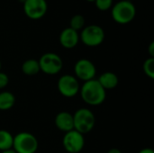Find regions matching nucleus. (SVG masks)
Here are the masks:
<instances>
[{"label": "nucleus", "mask_w": 154, "mask_h": 153, "mask_svg": "<svg viewBox=\"0 0 154 153\" xmlns=\"http://www.w3.org/2000/svg\"><path fill=\"white\" fill-rule=\"evenodd\" d=\"M15 104V96L9 91L0 93V111L10 110Z\"/></svg>", "instance_id": "15"}, {"label": "nucleus", "mask_w": 154, "mask_h": 153, "mask_svg": "<svg viewBox=\"0 0 154 153\" xmlns=\"http://www.w3.org/2000/svg\"><path fill=\"white\" fill-rule=\"evenodd\" d=\"M136 15V7L130 0H120L111 7V16L119 24L131 23Z\"/></svg>", "instance_id": "2"}, {"label": "nucleus", "mask_w": 154, "mask_h": 153, "mask_svg": "<svg viewBox=\"0 0 154 153\" xmlns=\"http://www.w3.org/2000/svg\"><path fill=\"white\" fill-rule=\"evenodd\" d=\"M79 94L82 100L91 106L102 105L106 98V91L98 83L97 78L83 82Z\"/></svg>", "instance_id": "1"}, {"label": "nucleus", "mask_w": 154, "mask_h": 153, "mask_svg": "<svg viewBox=\"0 0 154 153\" xmlns=\"http://www.w3.org/2000/svg\"><path fill=\"white\" fill-rule=\"evenodd\" d=\"M96 7L100 11H107L111 9L114 5V0H96L95 2Z\"/></svg>", "instance_id": "19"}, {"label": "nucleus", "mask_w": 154, "mask_h": 153, "mask_svg": "<svg viewBox=\"0 0 154 153\" xmlns=\"http://www.w3.org/2000/svg\"><path fill=\"white\" fill-rule=\"evenodd\" d=\"M106 37L104 29L97 24L85 26L79 33V41L88 47H97L103 43Z\"/></svg>", "instance_id": "5"}, {"label": "nucleus", "mask_w": 154, "mask_h": 153, "mask_svg": "<svg viewBox=\"0 0 154 153\" xmlns=\"http://www.w3.org/2000/svg\"><path fill=\"white\" fill-rule=\"evenodd\" d=\"M19 1H20V2H21V3H23H23H24V1H25V0H19Z\"/></svg>", "instance_id": "27"}, {"label": "nucleus", "mask_w": 154, "mask_h": 153, "mask_svg": "<svg viewBox=\"0 0 154 153\" xmlns=\"http://www.w3.org/2000/svg\"><path fill=\"white\" fill-rule=\"evenodd\" d=\"M148 50H149V54H150V57L151 58H154V42L152 41L149 48H148Z\"/></svg>", "instance_id": "21"}, {"label": "nucleus", "mask_w": 154, "mask_h": 153, "mask_svg": "<svg viewBox=\"0 0 154 153\" xmlns=\"http://www.w3.org/2000/svg\"><path fill=\"white\" fill-rule=\"evenodd\" d=\"M107 153H122L121 152V151L120 150H118V149H116V148H113V149H110Z\"/></svg>", "instance_id": "23"}, {"label": "nucleus", "mask_w": 154, "mask_h": 153, "mask_svg": "<svg viewBox=\"0 0 154 153\" xmlns=\"http://www.w3.org/2000/svg\"><path fill=\"white\" fill-rule=\"evenodd\" d=\"M21 69L22 72L26 76H35L41 71L39 61L35 59H29L23 61Z\"/></svg>", "instance_id": "14"}, {"label": "nucleus", "mask_w": 154, "mask_h": 153, "mask_svg": "<svg viewBox=\"0 0 154 153\" xmlns=\"http://www.w3.org/2000/svg\"><path fill=\"white\" fill-rule=\"evenodd\" d=\"M1 153H16L13 149H10V150H6V151H1Z\"/></svg>", "instance_id": "24"}, {"label": "nucleus", "mask_w": 154, "mask_h": 153, "mask_svg": "<svg viewBox=\"0 0 154 153\" xmlns=\"http://www.w3.org/2000/svg\"><path fill=\"white\" fill-rule=\"evenodd\" d=\"M41 71L46 75H56L60 73L63 68V61L60 56L54 52H46L39 59Z\"/></svg>", "instance_id": "6"}, {"label": "nucleus", "mask_w": 154, "mask_h": 153, "mask_svg": "<svg viewBox=\"0 0 154 153\" xmlns=\"http://www.w3.org/2000/svg\"><path fill=\"white\" fill-rule=\"evenodd\" d=\"M38 147L37 138L28 132H21L14 136L13 150L16 153H35Z\"/></svg>", "instance_id": "4"}, {"label": "nucleus", "mask_w": 154, "mask_h": 153, "mask_svg": "<svg viewBox=\"0 0 154 153\" xmlns=\"http://www.w3.org/2000/svg\"><path fill=\"white\" fill-rule=\"evenodd\" d=\"M62 144L67 152L79 153L85 146L84 135L76 130L65 133L62 139Z\"/></svg>", "instance_id": "8"}, {"label": "nucleus", "mask_w": 154, "mask_h": 153, "mask_svg": "<svg viewBox=\"0 0 154 153\" xmlns=\"http://www.w3.org/2000/svg\"><path fill=\"white\" fill-rule=\"evenodd\" d=\"M1 69H2V63H1V60H0V71H1Z\"/></svg>", "instance_id": "26"}, {"label": "nucleus", "mask_w": 154, "mask_h": 153, "mask_svg": "<svg viewBox=\"0 0 154 153\" xmlns=\"http://www.w3.org/2000/svg\"><path fill=\"white\" fill-rule=\"evenodd\" d=\"M59 41L63 48L73 49L78 45L79 41V33L70 27H67L63 29L60 33Z\"/></svg>", "instance_id": "11"}, {"label": "nucleus", "mask_w": 154, "mask_h": 153, "mask_svg": "<svg viewBox=\"0 0 154 153\" xmlns=\"http://www.w3.org/2000/svg\"><path fill=\"white\" fill-rule=\"evenodd\" d=\"M138 153H154V151L151 148H144V149L141 150Z\"/></svg>", "instance_id": "22"}, {"label": "nucleus", "mask_w": 154, "mask_h": 153, "mask_svg": "<svg viewBox=\"0 0 154 153\" xmlns=\"http://www.w3.org/2000/svg\"><path fill=\"white\" fill-rule=\"evenodd\" d=\"M9 84V77L3 71H0V89H3L7 87Z\"/></svg>", "instance_id": "20"}, {"label": "nucleus", "mask_w": 154, "mask_h": 153, "mask_svg": "<svg viewBox=\"0 0 154 153\" xmlns=\"http://www.w3.org/2000/svg\"><path fill=\"white\" fill-rule=\"evenodd\" d=\"M74 73L77 79L83 82L94 79L97 74L95 64L88 59L79 60L74 66Z\"/></svg>", "instance_id": "9"}, {"label": "nucleus", "mask_w": 154, "mask_h": 153, "mask_svg": "<svg viewBox=\"0 0 154 153\" xmlns=\"http://www.w3.org/2000/svg\"><path fill=\"white\" fill-rule=\"evenodd\" d=\"M54 123L56 127L63 133H68L74 130L73 115L69 112L61 111L58 113L55 116Z\"/></svg>", "instance_id": "12"}, {"label": "nucleus", "mask_w": 154, "mask_h": 153, "mask_svg": "<svg viewBox=\"0 0 154 153\" xmlns=\"http://www.w3.org/2000/svg\"><path fill=\"white\" fill-rule=\"evenodd\" d=\"M87 1H88V2H91V3L93 2V3H94V2H95L96 0H87Z\"/></svg>", "instance_id": "25"}, {"label": "nucleus", "mask_w": 154, "mask_h": 153, "mask_svg": "<svg viewBox=\"0 0 154 153\" xmlns=\"http://www.w3.org/2000/svg\"><path fill=\"white\" fill-rule=\"evenodd\" d=\"M69 27L77 32L82 30L85 27V18L81 14H75L69 21Z\"/></svg>", "instance_id": "17"}, {"label": "nucleus", "mask_w": 154, "mask_h": 153, "mask_svg": "<svg viewBox=\"0 0 154 153\" xmlns=\"http://www.w3.org/2000/svg\"><path fill=\"white\" fill-rule=\"evenodd\" d=\"M57 88L60 94L67 98H71L76 96L79 93L80 86L77 78L73 75H62L58 82Z\"/></svg>", "instance_id": "7"}, {"label": "nucleus", "mask_w": 154, "mask_h": 153, "mask_svg": "<svg viewBox=\"0 0 154 153\" xmlns=\"http://www.w3.org/2000/svg\"><path fill=\"white\" fill-rule=\"evenodd\" d=\"M14 136L7 130H0V151H4L6 150L13 149Z\"/></svg>", "instance_id": "16"}, {"label": "nucleus", "mask_w": 154, "mask_h": 153, "mask_svg": "<svg viewBox=\"0 0 154 153\" xmlns=\"http://www.w3.org/2000/svg\"><path fill=\"white\" fill-rule=\"evenodd\" d=\"M144 74L151 79L154 78V58H148L144 60L143 65Z\"/></svg>", "instance_id": "18"}, {"label": "nucleus", "mask_w": 154, "mask_h": 153, "mask_svg": "<svg viewBox=\"0 0 154 153\" xmlns=\"http://www.w3.org/2000/svg\"><path fill=\"white\" fill-rule=\"evenodd\" d=\"M23 5L24 14L32 20H39L42 18L48 11V4L46 0H25Z\"/></svg>", "instance_id": "10"}, {"label": "nucleus", "mask_w": 154, "mask_h": 153, "mask_svg": "<svg viewBox=\"0 0 154 153\" xmlns=\"http://www.w3.org/2000/svg\"><path fill=\"white\" fill-rule=\"evenodd\" d=\"M74 130L86 134L90 133L96 124V117L94 113L88 108H79L73 115Z\"/></svg>", "instance_id": "3"}, {"label": "nucleus", "mask_w": 154, "mask_h": 153, "mask_svg": "<svg viewBox=\"0 0 154 153\" xmlns=\"http://www.w3.org/2000/svg\"><path fill=\"white\" fill-rule=\"evenodd\" d=\"M97 80L106 91L115 89L119 84V78L116 73L111 71H106L102 73Z\"/></svg>", "instance_id": "13"}]
</instances>
